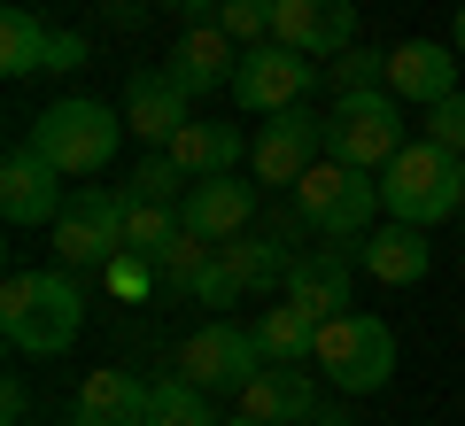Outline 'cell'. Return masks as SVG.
Wrapping results in <instances>:
<instances>
[{"instance_id":"cell-22","label":"cell","mask_w":465,"mask_h":426,"mask_svg":"<svg viewBox=\"0 0 465 426\" xmlns=\"http://www.w3.org/2000/svg\"><path fill=\"white\" fill-rule=\"evenodd\" d=\"M171 163L186 171V179H225V171L249 163V140H241V124H179V140H171Z\"/></svg>"},{"instance_id":"cell-27","label":"cell","mask_w":465,"mask_h":426,"mask_svg":"<svg viewBox=\"0 0 465 426\" xmlns=\"http://www.w3.org/2000/svg\"><path fill=\"white\" fill-rule=\"evenodd\" d=\"M326 85H333V101H341V94H365V85H388V54L357 39V47H341L326 63Z\"/></svg>"},{"instance_id":"cell-29","label":"cell","mask_w":465,"mask_h":426,"mask_svg":"<svg viewBox=\"0 0 465 426\" xmlns=\"http://www.w3.org/2000/svg\"><path fill=\"white\" fill-rule=\"evenodd\" d=\"M210 256H217V241H202V233H179V241L155 256V272H163V287H179V295H186V287H194V272H202Z\"/></svg>"},{"instance_id":"cell-38","label":"cell","mask_w":465,"mask_h":426,"mask_svg":"<svg viewBox=\"0 0 465 426\" xmlns=\"http://www.w3.org/2000/svg\"><path fill=\"white\" fill-rule=\"evenodd\" d=\"M217 426H264V419H241V411H232V419H217Z\"/></svg>"},{"instance_id":"cell-6","label":"cell","mask_w":465,"mask_h":426,"mask_svg":"<svg viewBox=\"0 0 465 426\" xmlns=\"http://www.w3.org/2000/svg\"><path fill=\"white\" fill-rule=\"evenodd\" d=\"M372 210H381V186H372V171H349V163H311L295 179V217L311 233H326V241H365L372 233Z\"/></svg>"},{"instance_id":"cell-25","label":"cell","mask_w":465,"mask_h":426,"mask_svg":"<svg viewBox=\"0 0 465 426\" xmlns=\"http://www.w3.org/2000/svg\"><path fill=\"white\" fill-rule=\"evenodd\" d=\"M148 426H217V411H210V388H194L186 372L155 380V395H148Z\"/></svg>"},{"instance_id":"cell-35","label":"cell","mask_w":465,"mask_h":426,"mask_svg":"<svg viewBox=\"0 0 465 426\" xmlns=\"http://www.w3.org/2000/svg\"><path fill=\"white\" fill-rule=\"evenodd\" d=\"M163 8H171V16H194V24H210L217 8H225V0H163Z\"/></svg>"},{"instance_id":"cell-3","label":"cell","mask_w":465,"mask_h":426,"mask_svg":"<svg viewBox=\"0 0 465 426\" xmlns=\"http://www.w3.org/2000/svg\"><path fill=\"white\" fill-rule=\"evenodd\" d=\"M381 210L403 217V225H442V217L465 210V155L434 148L427 132H419L411 148L381 171Z\"/></svg>"},{"instance_id":"cell-12","label":"cell","mask_w":465,"mask_h":426,"mask_svg":"<svg viewBox=\"0 0 465 426\" xmlns=\"http://www.w3.org/2000/svg\"><path fill=\"white\" fill-rule=\"evenodd\" d=\"M63 210H70L63 171H54L32 140H24V148H8V163H0V217H8V225H54Z\"/></svg>"},{"instance_id":"cell-4","label":"cell","mask_w":465,"mask_h":426,"mask_svg":"<svg viewBox=\"0 0 465 426\" xmlns=\"http://www.w3.org/2000/svg\"><path fill=\"white\" fill-rule=\"evenodd\" d=\"M311 372H326L341 395H381L388 380H396V333H388L372 311H341V318L318 326Z\"/></svg>"},{"instance_id":"cell-39","label":"cell","mask_w":465,"mask_h":426,"mask_svg":"<svg viewBox=\"0 0 465 426\" xmlns=\"http://www.w3.org/2000/svg\"><path fill=\"white\" fill-rule=\"evenodd\" d=\"M311 426H349V419H333V411H318V419H311Z\"/></svg>"},{"instance_id":"cell-14","label":"cell","mask_w":465,"mask_h":426,"mask_svg":"<svg viewBox=\"0 0 465 426\" xmlns=\"http://www.w3.org/2000/svg\"><path fill=\"white\" fill-rule=\"evenodd\" d=\"M124 124H133V140H148V148H171L179 124H194V94H186L171 70H133V85H124Z\"/></svg>"},{"instance_id":"cell-2","label":"cell","mask_w":465,"mask_h":426,"mask_svg":"<svg viewBox=\"0 0 465 426\" xmlns=\"http://www.w3.org/2000/svg\"><path fill=\"white\" fill-rule=\"evenodd\" d=\"M124 109H109V101H47V109L32 116V132H24V140H32L39 155H47L54 171H63V179H101V171L116 163V148H124Z\"/></svg>"},{"instance_id":"cell-30","label":"cell","mask_w":465,"mask_h":426,"mask_svg":"<svg viewBox=\"0 0 465 426\" xmlns=\"http://www.w3.org/2000/svg\"><path fill=\"white\" fill-rule=\"evenodd\" d=\"M419 116H427V124H419V132H427L434 148L465 155V94H442V101H434V109H419Z\"/></svg>"},{"instance_id":"cell-26","label":"cell","mask_w":465,"mask_h":426,"mask_svg":"<svg viewBox=\"0 0 465 426\" xmlns=\"http://www.w3.org/2000/svg\"><path fill=\"white\" fill-rule=\"evenodd\" d=\"M186 233V217L171 210V202H148V194H133V217H124V248H133V256H163L171 241H179Z\"/></svg>"},{"instance_id":"cell-5","label":"cell","mask_w":465,"mask_h":426,"mask_svg":"<svg viewBox=\"0 0 465 426\" xmlns=\"http://www.w3.org/2000/svg\"><path fill=\"white\" fill-rule=\"evenodd\" d=\"M411 148L403 140V101L388 85H365V94H341L326 109V155L349 171H388L396 155Z\"/></svg>"},{"instance_id":"cell-15","label":"cell","mask_w":465,"mask_h":426,"mask_svg":"<svg viewBox=\"0 0 465 426\" xmlns=\"http://www.w3.org/2000/svg\"><path fill=\"white\" fill-rule=\"evenodd\" d=\"M272 39L302 54H341L357 47V0H272Z\"/></svg>"},{"instance_id":"cell-32","label":"cell","mask_w":465,"mask_h":426,"mask_svg":"<svg viewBox=\"0 0 465 426\" xmlns=\"http://www.w3.org/2000/svg\"><path fill=\"white\" fill-rule=\"evenodd\" d=\"M217 24H225L241 47H256V39H272V0H225V8H217Z\"/></svg>"},{"instance_id":"cell-23","label":"cell","mask_w":465,"mask_h":426,"mask_svg":"<svg viewBox=\"0 0 465 426\" xmlns=\"http://www.w3.org/2000/svg\"><path fill=\"white\" fill-rule=\"evenodd\" d=\"M232 272H241V287L249 295H287V272H295V256H287L280 233H241V241H225Z\"/></svg>"},{"instance_id":"cell-28","label":"cell","mask_w":465,"mask_h":426,"mask_svg":"<svg viewBox=\"0 0 465 426\" xmlns=\"http://www.w3.org/2000/svg\"><path fill=\"white\" fill-rule=\"evenodd\" d=\"M186 295H194L202 311H232V302L249 295V287H241V272H232V256H225V248H217V256H210V263H202V272H194V287H186Z\"/></svg>"},{"instance_id":"cell-21","label":"cell","mask_w":465,"mask_h":426,"mask_svg":"<svg viewBox=\"0 0 465 426\" xmlns=\"http://www.w3.org/2000/svg\"><path fill=\"white\" fill-rule=\"evenodd\" d=\"M419 233L427 225H381V233H365V241H357V263H365L372 279H381V287H411V279H427V263H434V248L419 241Z\"/></svg>"},{"instance_id":"cell-24","label":"cell","mask_w":465,"mask_h":426,"mask_svg":"<svg viewBox=\"0 0 465 426\" xmlns=\"http://www.w3.org/2000/svg\"><path fill=\"white\" fill-rule=\"evenodd\" d=\"M256 342H264V357L272 364H311V349H318V318L311 311H295V302H272L264 318H256Z\"/></svg>"},{"instance_id":"cell-31","label":"cell","mask_w":465,"mask_h":426,"mask_svg":"<svg viewBox=\"0 0 465 426\" xmlns=\"http://www.w3.org/2000/svg\"><path fill=\"white\" fill-rule=\"evenodd\" d=\"M186 186H194V179H186V171L171 163V148H155L148 163L133 171V194H148V202H171V194H186Z\"/></svg>"},{"instance_id":"cell-34","label":"cell","mask_w":465,"mask_h":426,"mask_svg":"<svg viewBox=\"0 0 465 426\" xmlns=\"http://www.w3.org/2000/svg\"><path fill=\"white\" fill-rule=\"evenodd\" d=\"M24 411H32V388H24V380H8V388H0V419L24 426Z\"/></svg>"},{"instance_id":"cell-9","label":"cell","mask_w":465,"mask_h":426,"mask_svg":"<svg viewBox=\"0 0 465 426\" xmlns=\"http://www.w3.org/2000/svg\"><path fill=\"white\" fill-rule=\"evenodd\" d=\"M264 342H256V326H232V318H210V326H194L179 342V357H171V372H186L194 388L210 395H241L256 372H264Z\"/></svg>"},{"instance_id":"cell-1","label":"cell","mask_w":465,"mask_h":426,"mask_svg":"<svg viewBox=\"0 0 465 426\" xmlns=\"http://www.w3.org/2000/svg\"><path fill=\"white\" fill-rule=\"evenodd\" d=\"M0 333H8V349H24V357H63L85 333V295H78V279H70V263H54V272H16L0 287Z\"/></svg>"},{"instance_id":"cell-11","label":"cell","mask_w":465,"mask_h":426,"mask_svg":"<svg viewBox=\"0 0 465 426\" xmlns=\"http://www.w3.org/2000/svg\"><path fill=\"white\" fill-rule=\"evenodd\" d=\"M0 70L8 78H32V70H85V39L78 32H54L39 24L32 8H0Z\"/></svg>"},{"instance_id":"cell-18","label":"cell","mask_w":465,"mask_h":426,"mask_svg":"<svg viewBox=\"0 0 465 426\" xmlns=\"http://www.w3.org/2000/svg\"><path fill=\"white\" fill-rule=\"evenodd\" d=\"M287 302H295V311H311L318 326H326V318H341V311H357L349 256H341V248H302L295 272H287Z\"/></svg>"},{"instance_id":"cell-19","label":"cell","mask_w":465,"mask_h":426,"mask_svg":"<svg viewBox=\"0 0 465 426\" xmlns=\"http://www.w3.org/2000/svg\"><path fill=\"white\" fill-rule=\"evenodd\" d=\"M232 411H241V419H264V426H311L318 419V388L295 364H264L249 388L232 395Z\"/></svg>"},{"instance_id":"cell-16","label":"cell","mask_w":465,"mask_h":426,"mask_svg":"<svg viewBox=\"0 0 465 426\" xmlns=\"http://www.w3.org/2000/svg\"><path fill=\"white\" fill-rule=\"evenodd\" d=\"M458 47H442V39H403V47H388V94L411 101V109H434L442 94H458Z\"/></svg>"},{"instance_id":"cell-8","label":"cell","mask_w":465,"mask_h":426,"mask_svg":"<svg viewBox=\"0 0 465 426\" xmlns=\"http://www.w3.org/2000/svg\"><path fill=\"white\" fill-rule=\"evenodd\" d=\"M326 78V63L302 47H287V39H256V47H241V70H232V109L249 116H280V109H302V94Z\"/></svg>"},{"instance_id":"cell-10","label":"cell","mask_w":465,"mask_h":426,"mask_svg":"<svg viewBox=\"0 0 465 426\" xmlns=\"http://www.w3.org/2000/svg\"><path fill=\"white\" fill-rule=\"evenodd\" d=\"M326 155V116H311V109H280V116H264V132L249 140V163H256V179L264 186H287L295 194V179Z\"/></svg>"},{"instance_id":"cell-37","label":"cell","mask_w":465,"mask_h":426,"mask_svg":"<svg viewBox=\"0 0 465 426\" xmlns=\"http://www.w3.org/2000/svg\"><path fill=\"white\" fill-rule=\"evenodd\" d=\"M450 47H458V63H465V0H458V24H450Z\"/></svg>"},{"instance_id":"cell-20","label":"cell","mask_w":465,"mask_h":426,"mask_svg":"<svg viewBox=\"0 0 465 426\" xmlns=\"http://www.w3.org/2000/svg\"><path fill=\"white\" fill-rule=\"evenodd\" d=\"M148 395H155V380H140V372H85L78 380V403H70V426H148Z\"/></svg>"},{"instance_id":"cell-17","label":"cell","mask_w":465,"mask_h":426,"mask_svg":"<svg viewBox=\"0 0 465 426\" xmlns=\"http://www.w3.org/2000/svg\"><path fill=\"white\" fill-rule=\"evenodd\" d=\"M171 78L186 85V94H232V70H241V39L225 32V24H194V32L171 39Z\"/></svg>"},{"instance_id":"cell-7","label":"cell","mask_w":465,"mask_h":426,"mask_svg":"<svg viewBox=\"0 0 465 426\" xmlns=\"http://www.w3.org/2000/svg\"><path fill=\"white\" fill-rule=\"evenodd\" d=\"M124 217H133V186H124V194L78 186L70 210L47 225L54 233V263H70V272H109V263L124 256Z\"/></svg>"},{"instance_id":"cell-33","label":"cell","mask_w":465,"mask_h":426,"mask_svg":"<svg viewBox=\"0 0 465 426\" xmlns=\"http://www.w3.org/2000/svg\"><path fill=\"white\" fill-rule=\"evenodd\" d=\"M109 287H116L124 302H148V287H163V272H155L148 256H133V248H124V256L109 263Z\"/></svg>"},{"instance_id":"cell-13","label":"cell","mask_w":465,"mask_h":426,"mask_svg":"<svg viewBox=\"0 0 465 426\" xmlns=\"http://www.w3.org/2000/svg\"><path fill=\"white\" fill-rule=\"evenodd\" d=\"M179 217L186 233H202V241H241V233H256V186H241V171H225V179H194L179 194Z\"/></svg>"},{"instance_id":"cell-36","label":"cell","mask_w":465,"mask_h":426,"mask_svg":"<svg viewBox=\"0 0 465 426\" xmlns=\"http://www.w3.org/2000/svg\"><path fill=\"white\" fill-rule=\"evenodd\" d=\"M109 24H116V32H140V24H148V8H140V0H116Z\"/></svg>"}]
</instances>
